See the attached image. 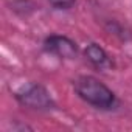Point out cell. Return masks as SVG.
Returning <instances> with one entry per match:
<instances>
[{
  "label": "cell",
  "instance_id": "5",
  "mask_svg": "<svg viewBox=\"0 0 132 132\" xmlns=\"http://www.w3.org/2000/svg\"><path fill=\"white\" fill-rule=\"evenodd\" d=\"M76 2L78 0H48V3L54 10H70L75 6Z\"/></svg>",
  "mask_w": 132,
  "mask_h": 132
},
{
  "label": "cell",
  "instance_id": "4",
  "mask_svg": "<svg viewBox=\"0 0 132 132\" xmlns=\"http://www.w3.org/2000/svg\"><path fill=\"white\" fill-rule=\"evenodd\" d=\"M82 54H84L86 61L92 65L95 70L106 72V70H110L113 67V59L110 57V54L96 42L87 44L86 48L82 50Z\"/></svg>",
  "mask_w": 132,
  "mask_h": 132
},
{
  "label": "cell",
  "instance_id": "3",
  "mask_svg": "<svg viewBox=\"0 0 132 132\" xmlns=\"http://www.w3.org/2000/svg\"><path fill=\"white\" fill-rule=\"evenodd\" d=\"M44 51L53 56H57L61 59H75L79 53L78 44L64 34H50L44 39Z\"/></svg>",
  "mask_w": 132,
  "mask_h": 132
},
{
  "label": "cell",
  "instance_id": "2",
  "mask_svg": "<svg viewBox=\"0 0 132 132\" xmlns=\"http://www.w3.org/2000/svg\"><path fill=\"white\" fill-rule=\"evenodd\" d=\"M14 98L20 106L31 109V110L48 112V110L56 109V101L53 95L40 82H28L22 86L14 93Z\"/></svg>",
  "mask_w": 132,
  "mask_h": 132
},
{
  "label": "cell",
  "instance_id": "1",
  "mask_svg": "<svg viewBox=\"0 0 132 132\" xmlns=\"http://www.w3.org/2000/svg\"><path fill=\"white\" fill-rule=\"evenodd\" d=\"M73 90L79 100L98 110H115L120 104L115 92L92 75H81L73 81Z\"/></svg>",
  "mask_w": 132,
  "mask_h": 132
}]
</instances>
